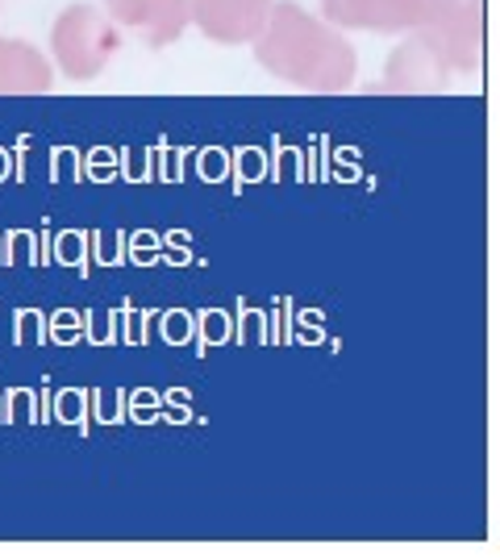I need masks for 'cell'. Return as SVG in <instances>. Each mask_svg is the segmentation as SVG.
I'll use <instances>...</instances> for the list:
<instances>
[{
  "instance_id": "5",
  "label": "cell",
  "mask_w": 500,
  "mask_h": 558,
  "mask_svg": "<svg viewBox=\"0 0 500 558\" xmlns=\"http://www.w3.org/2000/svg\"><path fill=\"white\" fill-rule=\"evenodd\" d=\"M321 17L338 29L401 38V34H413L422 25L426 0H321Z\"/></svg>"
},
{
  "instance_id": "7",
  "label": "cell",
  "mask_w": 500,
  "mask_h": 558,
  "mask_svg": "<svg viewBox=\"0 0 500 558\" xmlns=\"http://www.w3.org/2000/svg\"><path fill=\"white\" fill-rule=\"evenodd\" d=\"M383 84L392 93H442L451 84V71L417 34H405V43L383 63Z\"/></svg>"
},
{
  "instance_id": "8",
  "label": "cell",
  "mask_w": 500,
  "mask_h": 558,
  "mask_svg": "<svg viewBox=\"0 0 500 558\" xmlns=\"http://www.w3.org/2000/svg\"><path fill=\"white\" fill-rule=\"evenodd\" d=\"M54 63L42 50L22 38H0V96H38L50 93Z\"/></svg>"
},
{
  "instance_id": "3",
  "label": "cell",
  "mask_w": 500,
  "mask_h": 558,
  "mask_svg": "<svg viewBox=\"0 0 500 558\" xmlns=\"http://www.w3.org/2000/svg\"><path fill=\"white\" fill-rule=\"evenodd\" d=\"M413 34L451 75H472L484 54V0H426V17Z\"/></svg>"
},
{
  "instance_id": "4",
  "label": "cell",
  "mask_w": 500,
  "mask_h": 558,
  "mask_svg": "<svg viewBox=\"0 0 500 558\" xmlns=\"http://www.w3.org/2000/svg\"><path fill=\"white\" fill-rule=\"evenodd\" d=\"M100 9L150 50L180 43L188 29V0H100Z\"/></svg>"
},
{
  "instance_id": "1",
  "label": "cell",
  "mask_w": 500,
  "mask_h": 558,
  "mask_svg": "<svg viewBox=\"0 0 500 558\" xmlns=\"http://www.w3.org/2000/svg\"><path fill=\"white\" fill-rule=\"evenodd\" d=\"M267 75L305 93H346L358 75V50L346 29L309 13L296 0H276L251 43Z\"/></svg>"
},
{
  "instance_id": "6",
  "label": "cell",
  "mask_w": 500,
  "mask_h": 558,
  "mask_svg": "<svg viewBox=\"0 0 500 558\" xmlns=\"http://www.w3.org/2000/svg\"><path fill=\"white\" fill-rule=\"evenodd\" d=\"M276 0H188V25L217 47H251Z\"/></svg>"
},
{
  "instance_id": "2",
  "label": "cell",
  "mask_w": 500,
  "mask_h": 558,
  "mask_svg": "<svg viewBox=\"0 0 500 558\" xmlns=\"http://www.w3.org/2000/svg\"><path fill=\"white\" fill-rule=\"evenodd\" d=\"M121 47V29L100 4H68L50 25V59L54 71L72 84H93L100 71L113 63Z\"/></svg>"
}]
</instances>
